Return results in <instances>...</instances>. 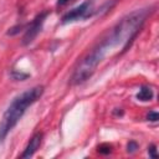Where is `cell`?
I'll list each match as a JSON object with an SVG mask.
<instances>
[{"mask_svg": "<svg viewBox=\"0 0 159 159\" xmlns=\"http://www.w3.org/2000/svg\"><path fill=\"white\" fill-rule=\"evenodd\" d=\"M149 14L150 9L135 10L120 19L112 29H109L106 35L98 41V43L77 65L71 77L72 84H81L87 81L96 71L99 62L111 51V48L120 45L122 51H125L140 31Z\"/></svg>", "mask_w": 159, "mask_h": 159, "instance_id": "1", "label": "cell"}, {"mask_svg": "<svg viewBox=\"0 0 159 159\" xmlns=\"http://www.w3.org/2000/svg\"><path fill=\"white\" fill-rule=\"evenodd\" d=\"M42 93H43V86H35L30 89H26L25 92H22L21 94H19L12 99V102L4 112L0 122V142H2L7 137L11 129L21 119L26 109L30 106H32L42 96Z\"/></svg>", "mask_w": 159, "mask_h": 159, "instance_id": "2", "label": "cell"}, {"mask_svg": "<svg viewBox=\"0 0 159 159\" xmlns=\"http://www.w3.org/2000/svg\"><path fill=\"white\" fill-rule=\"evenodd\" d=\"M47 15H48V11H42L29 24V26L25 29V34L22 37V45H30L36 39V36L40 34V31L42 29V25L45 22V19L47 17Z\"/></svg>", "mask_w": 159, "mask_h": 159, "instance_id": "3", "label": "cell"}, {"mask_svg": "<svg viewBox=\"0 0 159 159\" xmlns=\"http://www.w3.org/2000/svg\"><path fill=\"white\" fill-rule=\"evenodd\" d=\"M92 2L91 1H83L81 5H78L77 7L70 10L67 14L63 15L62 17V24H68L72 21H77L81 19H87L92 15Z\"/></svg>", "mask_w": 159, "mask_h": 159, "instance_id": "4", "label": "cell"}, {"mask_svg": "<svg viewBox=\"0 0 159 159\" xmlns=\"http://www.w3.org/2000/svg\"><path fill=\"white\" fill-rule=\"evenodd\" d=\"M42 137H43L42 133H40V132L35 133V134L31 137L30 142L27 143V145H26V148L24 149V152H22V154L20 155V158H30V157H32V155L36 153V150L40 148L41 142H42Z\"/></svg>", "mask_w": 159, "mask_h": 159, "instance_id": "5", "label": "cell"}, {"mask_svg": "<svg viewBox=\"0 0 159 159\" xmlns=\"http://www.w3.org/2000/svg\"><path fill=\"white\" fill-rule=\"evenodd\" d=\"M153 96H154L153 89H152L150 87H147V86H143V87L139 89V92L137 93V98H138L139 101H142V102H148V101H150V99L153 98Z\"/></svg>", "mask_w": 159, "mask_h": 159, "instance_id": "6", "label": "cell"}, {"mask_svg": "<svg viewBox=\"0 0 159 159\" xmlns=\"http://www.w3.org/2000/svg\"><path fill=\"white\" fill-rule=\"evenodd\" d=\"M98 152H99L101 154L107 155V154L112 153V145H111V144H107V143H103V144L98 145Z\"/></svg>", "mask_w": 159, "mask_h": 159, "instance_id": "7", "label": "cell"}, {"mask_svg": "<svg viewBox=\"0 0 159 159\" xmlns=\"http://www.w3.org/2000/svg\"><path fill=\"white\" fill-rule=\"evenodd\" d=\"M11 76H12V78L14 80H16V81H24L25 78H27L29 77V75L27 73H19V72H16V71H14L12 73H11Z\"/></svg>", "mask_w": 159, "mask_h": 159, "instance_id": "8", "label": "cell"}, {"mask_svg": "<svg viewBox=\"0 0 159 159\" xmlns=\"http://www.w3.org/2000/svg\"><path fill=\"white\" fill-rule=\"evenodd\" d=\"M138 148H139V145H138V143L134 142V140H130V142L127 144V152H128V153H134Z\"/></svg>", "mask_w": 159, "mask_h": 159, "instance_id": "9", "label": "cell"}, {"mask_svg": "<svg viewBox=\"0 0 159 159\" xmlns=\"http://www.w3.org/2000/svg\"><path fill=\"white\" fill-rule=\"evenodd\" d=\"M148 154H149V157H152V158H158V153H157V147H155V144H150V145L148 147Z\"/></svg>", "mask_w": 159, "mask_h": 159, "instance_id": "10", "label": "cell"}, {"mask_svg": "<svg viewBox=\"0 0 159 159\" xmlns=\"http://www.w3.org/2000/svg\"><path fill=\"white\" fill-rule=\"evenodd\" d=\"M147 119H148V120H152V122H157V120L159 119V114H158L157 112L152 111V112H149V113H148Z\"/></svg>", "mask_w": 159, "mask_h": 159, "instance_id": "11", "label": "cell"}, {"mask_svg": "<svg viewBox=\"0 0 159 159\" xmlns=\"http://www.w3.org/2000/svg\"><path fill=\"white\" fill-rule=\"evenodd\" d=\"M73 1H75V0H57L56 5H57L58 7H63V6H66V5H68V4L73 2Z\"/></svg>", "mask_w": 159, "mask_h": 159, "instance_id": "12", "label": "cell"}]
</instances>
